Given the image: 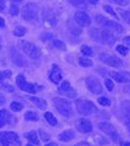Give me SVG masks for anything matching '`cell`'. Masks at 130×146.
Instances as JSON below:
<instances>
[{"mask_svg":"<svg viewBox=\"0 0 130 146\" xmlns=\"http://www.w3.org/2000/svg\"><path fill=\"white\" fill-rule=\"evenodd\" d=\"M49 81H51L53 84L57 85L60 83V81L62 80V71H61L60 67L57 64H53L51 65V72L49 74Z\"/></svg>","mask_w":130,"mask_h":146,"instance_id":"e0dca14e","label":"cell"},{"mask_svg":"<svg viewBox=\"0 0 130 146\" xmlns=\"http://www.w3.org/2000/svg\"><path fill=\"white\" fill-rule=\"evenodd\" d=\"M76 128L82 133H90L93 131L92 123L86 118L78 119L76 121Z\"/></svg>","mask_w":130,"mask_h":146,"instance_id":"9a60e30c","label":"cell"},{"mask_svg":"<svg viewBox=\"0 0 130 146\" xmlns=\"http://www.w3.org/2000/svg\"><path fill=\"white\" fill-rule=\"evenodd\" d=\"M53 102L56 108V110L62 116L67 117V118H70V117L73 116V114H74V112H73V106H72V103L69 100L61 98H53Z\"/></svg>","mask_w":130,"mask_h":146,"instance_id":"7a4b0ae2","label":"cell"},{"mask_svg":"<svg viewBox=\"0 0 130 146\" xmlns=\"http://www.w3.org/2000/svg\"><path fill=\"white\" fill-rule=\"evenodd\" d=\"M26 98H28V100L31 101L32 103H34L39 109L45 110L47 108V102H46V100H43V98H36V96H27Z\"/></svg>","mask_w":130,"mask_h":146,"instance_id":"ffe728a7","label":"cell"},{"mask_svg":"<svg viewBox=\"0 0 130 146\" xmlns=\"http://www.w3.org/2000/svg\"><path fill=\"white\" fill-rule=\"evenodd\" d=\"M4 27H5V21H4L3 18L0 17V28H2Z\"/></svg>","mask_w":130,"mask_h":146,"instance_id":"bcb514c9","label":"cell"},{"mask_svg":"<svg viewBox=\"0 0 130 146\" xmlns=\"http://www.w3.org/2000/svg\"><path fill=\"white\" fill-rule=\"evenodd\" d=\"M98 128L103 131L104 133H106L107 135L110 136L111 138L113 139V141L115 143L119 142V135L117 133V129L113 126L112 124L108 123V122H101L98 125Z\"/></svg>","mask_w":130,"mask_h":146,"instance_id":"30bf717a","label":"cell"},{"mask_svg":"<svg viewBox=\"0 0 130 146\" xmlns=\"http://www.w3.org/2000/svg\"><path fill=\"white\" fill-rule=\"evenodd\" d=\"M13 1H14V2H20L22 0H13Z\"/></svg>","mask_w":130,"mask_h":146,"instance_id":"816d5d0a","label":"cell"},{"mask_svg":"<svg viewBox=\"0 0 130 146\" xmlns=\"http://www.w3.org/2000/svg\"><path fill=\"white\" fill-rule=\"evenodd\" d=\"M11 58H12V62H13L14 64L18 65V66H22V65L25 63L22 56L20 55L18 52L14 50V49H12V52H11Z\"/></svg>","mask_w":130,"mask_h":146,"instance_id":"d6986e66","label":"cell"},{"mask_svg":"<svg viewBox=\"0 0 130 146\" xmlns=\"http://www.w3.org/2000/svg\"><path fill=\"white\" fill-rule=\"evenodd\" d=\"M98 103L100 105H102V106H110L111 105V100H109L107 96H100V98L97 100Z\"/></svg>","mask_w":130,"mask_h":146,"instance_id":"f1b7e54d","label":"cell"},{"mask_svg":"<svg viewBox=\"0 0 130 146\" xmlns=\"http://www.w3.org/2000/svg\"><path fill=\"white\" fill-rule=\"evenodd\" d=\"M81 52L86 56H93V50L87 45H82L81 48Z\"/></svg>","mask_w":130,"mask_h":146,"instance_id":"4316f807","label":"cell"},{"mask_svg":"<svg viewBox=\"0 0 130 146\" xmlns=\"http://www.w3.org/2000/svg\"><path fill=\"white\" fill-rule=\"evenodd\" d=\"M16 85L23 92H26V93L29 94H35L38 90V86L31 83H28V82L25 80V77L23 76L22 74H20L16 79Z\"/></svg>","mask_w":130,"mask_h":146,"instance_id":"7c38bea8","label":"cell"},{"mask_svg":"<svg viewBox=\"0 0 130 146\" xmlns=\"http://www.w3.org/2000/svg\"><path fill=\"white\" fill-rule=\"evenodd\" d=\"M76 133L73 129H66L58 135V140L62 141V142H69L72 139H74Z\"/></svg>","mask_w":130,"mask_h":146,"instance_id":"ac0fdd59","label":"cell"},{"mask_svg":"<svg viewBox=\"0 0 130 146\" xmlns=\"http://www.w3.org/2000/svg\"><path fill=\"white\" fill-rule=\"evenodd\" d=\"M109 2L111 3H114V4H117V5H119V6H126L129 4L130 0H108Z\"/></svg>","mask_w":130,"mask_h":146,"instance_id":"e575fe53","label":"cell"},{"mask_svg":"<svg viewBox=\"0 0 130 146\" xmlns=\"http://www.w3.org/2000/svg\"><path fill=\"white\" fill-rule=\"evenodd\" d=\"M10 14L12 16H18V7L16 5H11L10 7Z\"/></svg>","mask_w":130,"mask_h":146,"instance_id":"f35d334b","label":"cell"},{"mask_svg":"<svg viewBox=\"0 0 130 146\" xmlns=\"http://www.w3.org/2000/svg\"><path fill=\"white\" fill-rule=\"evenodd\" d=\"M109 76L117 83H130L129 71H109Z\"/></svg>","mask_w":130,"mask_h":146,"instance_id":"5bb4252c","label":"cell"},{"mask_svg":"<svg viewBox=\"0 0 130 146\" xmlns=\"http://www.w3.org/2000/svg\"><path fill=\"white\" fill-rule=\"evenodd\" d=\"M11 76H12L11 70H4V71H0V82H2L5 79L11 78Z\"/></svg>","mask_w":130,"mask_h":146,"instance_id":"836d02e7","label":"cell"},{"mask_svg":"<svg viewBox=\"0 0 130 146\" xmlns=\"http://www.w3.org/2000/svg\"><path fill=\"white\" fill-rule=\"evenodd\" d=\"M68 1L75 7H82V8H86V1H84V0H68Z\"/></svg>","mask_w":130,"mask_h":146,"instance_id":"1f68e13d","label":"cell"},{"mask_svg":"<svg viewBox=\"0 0 130 146\" xmlns=\"http://www.w3.org/2000/svg\"><path fill=\"white\" fill-rule=\"evenodd\" d=\"M0 49H1V44H0Z\"/></svg>","mask_w":130,"mask_h":146,"instance_id":"f5cc1de1","label":"cell"},{"mask_svg":"<svg viewBox=\"0 0 130 146\" xmlns=\"http://www.w3.org/2000/svg\"><path fill=\"white\" fill-rule=\"evenodd\" d=\"M0 90H4L6 92H9V93H12V92H14V88L11 85H8L6 83H0Z\"/></svg>","mask_w":130,"mask_h":146,"instance_id":"d590c367","label":"cell"},{"mask_svg":"<svg viewBox=\"0 0 130 146\" xmlns=\"http://www.w3.org/2000/svg\"><path fill=\"white\" fill-rule=\"evenodd\" d=\"M45 119L47 120V122L51 125V126H56L57 125V119L54 117V115L51 112H46L45 113Z\"/></svg>","mask_w":130,"mask_h":146,"instance_id":"603a6c76","label":"cell"},{"mask_svg":"<svg viewBox=\"0 0 130 146\" xmlns=\"http://www.w3.org/2000/svg\"><path fill=\"white\" fill-rule=\"evenodd\" d=\"M53 46L56 49H59V50H66V45L64 42H62L61 40L55 39L53 41Z\"/></svg>","mask_w":130,"mask_h":146,"instance_id":"83f0119b","label":"cell"},{"mask_svg":"<svg viewBox=\"0 0 130 146\" xmlns=\"http://www.w3.org/2000/svg\"><path fill=\"white\" fill-rule=\"evenodd\" d=\"M105 86H106V88H107L109 91H113V90H114V88H115V84L113 83V81H112V80H110V79H107L105 81Z\"/></svg>","mask_w":130,"mask_h":146,"instance_id":"74e56055","label":"cell"},{"mask_svg":"<svg viewBox=\"0 0 130 146\" xmlns=\"http://www.w3.org/2000/svg\"><path fill=\"white\" fill-rule=\"evenodd\" d=\"M18 47L20 48L25 55H27L31 58H38L41 56V50L35 44L28 41H20L18 42Z\"/></svg>","mask_w":130,"mask_h":146,"instance_id":"5b68a950","label":"cell"},{"mask_svg":"<svg viewBox=\"0 0 130 146\" xmlns=\"http://www.w3.org/2000/svg\"><path fill=\"white\" fill-rule=\"evenodd\" d=\"M11 118V114L7 110H0V128H3Z\"/></svg>","mask_w":130,"mask_h":146,"instance_id":"7402d4cb","label":"cell"},{"mask_svg":"<svg viewBox=\"0 0 130 146\" xmlns=\"http://www.w3.org/2000/svg\"><path fill=\"white\" fill-rule=\"evenodd\" d=\"M10 108H11L12 110H13V111L18 112V111H20V110H22L23 105L22 104V103L18 102V101H14V102H12V103H11Z\"/></svg>","mask_w":130,"mask_h":146,"instance_id":"f546056e","label":"cell"},{"mask_svg":"<svg viewBox=\"0 0 130 146\" xmlns=\"http://www.w3.org/2000/svg\"><path fill=\"white\" fill-rule=\"evenodd\" d=\"M122 42H123V44H125L127 47H130V36L124 37L123 40H122Z\"/></svg>","mask_w":130,"mask_h":146,"instance_id":"60d3db41","label":"cell"},{"mask_svg":"<svg viewBox=\"0 0 130 146\" xmlns=\"http://www.w3.org/2000/svg\"><path fill=\"white\" fill-rule=\"evenodd\" d=\"M95 21L100 27L106 28V29L113 30V31H115V32H117V33H122V32H123V27H122L120 23L115 22V21L110 20V19L104 17V16H101V15L96 16Z\"/></svg>","mask_w":130,"mask_h":146,"instance_id":"277c9868","label":"cell"},{"mask_svg":"<svg viewBox=\"0 0 130 146\" xmlns=\"http://www.w3.org/2000/svg\"><path fill=\"white\" fill-rule=\"evenodd\" d=\"M122 91H123V93L130 95V85H126V86H124L123 88H122Z\"/></svg>","mask_w":130,"mask_h":146,"instance_id":"7bdbcfd3","label":"cell"},{"mask_svg":"<svg viewBox=\"0 0 130 146\" xmlns=\"http://www.w3.org/2000/svg\"><path fill=\"white\" fill-rule=\"evenodd\" d=\"M48 146H53V145H56V143H49V144H47Z\"/></svg>","mask_w":130,"mask_h":146,"instance_id":"f907efd6","label":"cell"},{"mask_svg":"<svg viewBox=\"0 0 130 146\" xmlns=\"http://www.w3.org/2000/svg\"><path fill=\"white\" fill-rule=\"evenodd\" d=\"M79 64L82 67H91L93 65V62H92L91 60H89L88 58H84V56H81L79 58Z\"/></svg>","mask_w":130,"mask_h":146,"instance_id":"cb8c5ba5","label":"cell"},{"mask_svg":"<svg viewBox=\"0 0 130 146\" xmlns=\"http://www.w3.org/2000/svg\"><path fill=\"white\" fill-rule=\"evenodd\" d=\"M117 12L119 13L120 17L123 19L127 23H129L130 25V11H126V10H123V9H121V8H119L117 9Z\"/></svg>","mask_w":130,"mask_h":146,"instance_id":"484cf974","label":"cell"},{"mask_svg":"<svg viewBox=\"0 0 130 146\" xmlns=\"http://www.w3.org/2000/svg\"><path fill=\"white\" fill-rule=\"evenodd\" d=\"M119 119L130 133V101H123L119 106Z\"/></svg>","mask_w":130,"mask_h":146,"instance_id":"ba28073f","label":"cell"},{"mask_svg":"<svg viewBox=\"0 0 130 146\" xmlns=\"http://www.w3.org/2000/svg\"><path fill=\"white\" fill-rule=\"evenodd\" d=\"M86 86L87 90L93 95H100L103 93V87L98 78L94 76H89L86 79Z\"/></svg>","mask_w":130,"mask_h":146,"instance_id":"8fae6325","label":"cell"},{"mask_svg":"<svg viewBox=\"0 0 130 146\" xmlns=\"http://www.w3.org/2000/svg\"><path fill=\"white\" fill-rule=\"evenodd\" d=\"M0 143L2 145H20L18 135L14 131H3L0 133Z\"/></svg>","mask_w":130,"mask_h":146,"instance_id":"52a82bcc","label":"cell"},{"mask_svg":"<svg viewBox=\"0 0 130 146\" xmlns=\"http://www.w3.org/2000/svg\"><path fill=\"white\" fill-rule=\"evenodd\" d=\"M38 14L39 8L36 4L27 3L22 9V17L23 20L27 21V22H31V21H36L38 19Z\"/></svg>","mask_w":130,"mask_h":146,"instance_id":"8992f818","label":"cell"},{"mask_svg":"<svg viewBox=\"0 0 130 146\" xmlns=\"http://www.w3.org/2000/svg\"><path fill=\"white\" fill-rule=\"evenodd\" d=\"M120 145H123V146H130V142L129 141H123V142H120Z\"/></svg>","mask_w":130,"mask_h":146,"instance_id":"7dc6e473","label":"cell"},{"mask_svg":"<svg viewBox=\"0 0 130 146\" xmlns=\"http://www.w3.org/2000/svg\"><path fill=\"white\" fill-rule=\"evenodd\" d=\"M81 144H86V145H89V143H88V142H79V143H77V145H81Z\"/></svg>","mask_w":130,"mask_h":146,"instance_id":"681fc988","label":"cell"},{"mask_svg":"<svg viewBox=\"0 0 130 146\" xmlns=\"http://www.w3.org/2000/svg\"><path fill=\"white\" fill-rule=\"evenodd\" d=\"M25 32H26V29H25V27H16L15 30H14V34L18 37L23 36V35L25 34Z\"/></svg>","mask_w":130,"mask_h":146,"instance_id":"d6a6232c","label":"cell"},{"mask_svg":"<svg viewBox=\"0 0 130 146\" xmlns=\"http://www.w3.org/2000/svg\"><path fill=\"white\" fill-rule=\"evenodd\" d=\"M98 1H99V0H88V2H89L90 4H96Z\"/></svg>","mask_w":130,"mask_h":146,"instance_id":"c3c4849f","label":"cell"},{"mask_svg":"<svg viewBox=\"0 0 130 146\" xmlns=\"http://www.w3.org/2000/svg\"><path fill=\"white\" fill-rule=\"evenodd\" d=\"M91 39L98 43H102L108 46H113L117 41V38L114 36L112 31L109 29H97L93 28L90 31Z\"/></svg>","mask_w":130,"mask_h":146,"instance_id":"6da1fadb","label":"cell"},{"mask_svg":"<svg viewBox=\"0 0 130 146\" xmlns=\"http://www.w3.org/2000/svg\"><path fill=\"white\" fill-rule=\"evenodd\" d=\"M6 7V1L5 0H0V12L4 11Z\"/></svg>","mask_w":130,"mask_h":146,"instance_id":"b9f144b4","label":"cell"},{"mask_svg":"<svg viewBox=\"0 0 130 146\" xmlns=\"http://www.w3.org/2000/svg\"><path fill=\"white\" fill-rule=\"evenodd\" d=\"M58 93L62 96H65L67 98H75L77 96V92L75 90L74 88L71 87V85L69 83V81L65 80L61 83L60 87L58 88Z\"/></svg>","mask_w":130,"mask_h":146,"instance_id":"4fadbf2b","label":"cell"},{"mask_svg":"<svg viewBox=\"0 0 130 146\" xmlns=\"http://www.w3.org/2000/svg\"><path fill=\"white\" fill-rule=\"evenodd\" d=\"M43 35L44 36H46V37H42L41 39H43V40H49V39L53 38V34L51 33H44Z\"/></svg>","mask_w":130,"mask_h":146,"instance_id":"ee69618b","label":"cell"},{"mask_svg":"<svg viewBox=\"0 0 130 146\" xmlns=\"http://www.w3.org/2000/svg\"><path fill=\"white\" fill-rule=\"evenodd\" d=\"M39 135L43 141H48L49 139V135L47 133H45L44 131H42V129H39Z\"/></svg>","mask_w":130,"mask_h":146,"instance_id":"ab89813d","label":"cell"},{"mask_svg":"<svg viewBox=\"0 0 130 146\" xmlns=\"http://www.w3.org/2000/svg\"><path fill=\"white\" fill-rule=\"evenodd\" d=\"M115 50H117V52H119V53L120 54L121 56H127V54H128V49H127L126 46L124 45H117V47H115Z\"/></svg>","mask_w":130,"mask_h":146,"instance_id":"4dcf8cb0","label":"cell"},{"mask_svg":"<svg viewBox=\"0 0 130 146\" xmlns=\"http://www.w3.org/2000/svg\"><path fill=\"white\" fill-rule=\"evenodd\" d=\"M74 21L77 25H79L80 27H89L91 23V19L87 15L86 13L82 11H79L75 14L74 16Z\"/></svg>","mask_w":130,"mask_h":146,"instance_id":"2e32d148","label":"cell"},{"mask_svg":"<svg viewBox=\"0 0 130 146\" xmlns=\"http://www.w3.org/2000/svg\"><path fill=\"white\" fill-rule=\"evenodd\" d=\"M103 9L105 10L106 12H107L108 14H110V15H112L113 17H115V18H117V14H115V12L114 9L112 8L110 5H104L103 7Z\"/></svg>","mask_w":130,"mask_h":146,"instance_id":"8d00e7d4","label":"cell"},{"mask_svg":"<svg viewBox=\"0 0 130 146\" xmlns=\"http://www.w3.org/2000/svg\"><path fill=\"white\" fill-rule=\"evenodd\" d=\"M25 137L26 139L29 141L28 145L29 144H33V145H39L40 144V141L38 138V135H37V133L34 131H31L29 133H25Z\"/></svg>","mask_w":130,"mask_h":146,"instance_id":"44dd1931","label":"cell"},{"mask_svg":"<svg viewBox=\"0 0 130 146\" xmlns=\"http://www.w3.org/2000/svg\"><path fill=\"white\" fill-rule=\"evenodd\" d=\"M99 60H100L103 63H105V64H107L111 67L119 68L123 65L122 60H120L119 56H117L115 55H110V54H106V53L100 54Z\"/></svg>","mask_w":130,"mask_h":146,"instance_id":"9c48e42d","label":"cell"},{"mask_svg":"<svg viewBox=\"0 0 130 146\" xmlns=\"http://www.w3.org/2000/svg\"><path fill=\"white\" fill-rule=\"evenodd\" d=\"M24 119L27 121H38L39 116L36 112L34 111H27L24 114Z\"/></svg>","mask_w":130,"mask_h":146,"instance_id":"d4e9b609","label":"cell"},{"mask_svg":"<svg viewBox=\"0 0 130 146\" xmlns=\"http://www.w3.org/2000/svg\"><path fill=\"white\" fill-rule=\"evenodd\" d=\"M75 105H76V109L78 113L81 115H84V116L92 115L97 112V107H96V105L90 100H82V98L77 100L76 102H75Z\"/></svg>","mask_w":130,"mask_h":146,"instance_id":"3957f363","label":"cell"},{"mask_svg":"<svg viewBox=\"0 0 130 146\" xmlns=\"http://www.w3.org/2000/svg\"><path fill=\"white\" fill-rule=\"evenodd\" d=\"M5 101H6L5 96L2 95V94H0V105H3L5 103Z\"/></svg>","mask_w":130,"mask_h":146,"instance_id":"f6af8a7d","label":"cell"}]
</instances>
